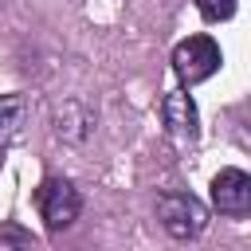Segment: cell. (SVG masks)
Returning a JSON list of instances; mask_svg holds the SVG:
<instances>
[{
    "instance_id": "obj_7",
    "label": "cell",
    "mask_w": 251,
    "mask_h": 251,
    "mask_svg": "<svg viewBox=\"0 0 251 251\" xmlns=\"http://www.w3.org/2000/svg\"><path fill=\"white\" fill-rule=\"evenodd\" d=\"M24 114H27L24 94H0V149H4L8 141L20 137V129H24Z\"/></svg>"
},
{
    "instance_id": "obj_3",
    "label": "cell",
    "mask_w": 251,
    "mask_h": 251,
    "mask_svg": "<svg viewBox=\"0 0 251 251\" xmlns=\"http://www.w3.org/2000/svg\"><path fill=\"white\" fill-rule=\"evenodd\" d=\"M35 204H39V216L47 224V231H63L78 220L82 212V192L75 188V180L67 176H47L35 192Z\"/></svg>"
},
{
    "instance_id": "obj_2",
    "label": "cell",
    "mask_w": 251,
    "mask_h": 251,
    "mask_svg": "<svg viewBox=\"0 0 251 251\" xmlns=\"http://www.w3.org/2000/svg\"><path fill=\"white\" fill-rule=\"evenodd\" d=\"M224 63V51L212 35H188L173 47V71L184 86H196V82H208Z\"/></svg>"
},
{
    "instance_id": "obj_4",
    "label": "cell",
    "mask_w": 251,
    "mask_h": 251,
    "mask_svg": "<svg viewBox=\"0 0 251 251\" xmlns=\"http://www.w3.org/2000/svg\"><path fill=\"white\" fill-rule=\"evenodd\" d=\"M212 208L220 216H251V173L243 169H220L212 176Z\"/></svg>"
},
{
    "instance_id": "obj_9",
    "label": "cell",
    "mask_w": 251,
    "mask_h": 251,
    "mask_svg": "<svg viewBox=\"0 0 251 251\" xmlns=\"http://www.w3.org/2000/svg\"><path fill=\"white\" fill-rule=\"evenodd\" d=\"M196 12L208 24H224V20L235 16V0H196Z\"/></svg>"
},
{
    "instance_id": "obj_6",
    "label": "cell",
    "mask_w": 251,
    "mask_h": 251,
    "mask_svg": "<svg viewBox=\"0 0 251 251\" xmlns=\"http://www.w3.org/2000/svg\"><path fill=\"white\" fill-rule=\"evenodd\" d=\"M55 137H63L67 145H82L90 133H94V126H98V114L82 102V98H67L59 110H55Z\"/></svg>"
},
{
    "instance_id": "obj_1",
    "label": "cell",
    "mask_w": 251,
    "mask_h": 251,
    "mask_svg": "<svg viewBox=\"0 0 251 251\" xmlns=\"http://www.w3.org/2000/svg\"><path fill=\"white\" fill-rule=\"evenodd\" d=\"M157 224L173 235V239H196L208 227V208L204 200H196L192 192H161L157 196Z\"/></svg>"
},
{
    "instance_id": "obj_8",
    "label": "cell",
    "mask_w": 251,
    "mask_h": 251,
    "mask_svg": "<svg viewBox=\"0 0 251 251\" xmlns=\"http://www.w3.org/2000/svg\"><path fill=\"white\" fill-rule=\"evenodd\" d=\"M0 251H35V235L20 224H0Z\"/></svg>"
},
{
    "instance_id": "obj_5",
    "label": "cell",
    "mask_w": 251,
    "mask_h": 251,
    "mask_svg": "<svg viewBox=\"0 0 251 251\" xmlns=\"http://www.w3.org/2000/svg\"><path fill=\"white\" fill-rule=\"evenodd\" d=\"M161 126L176 141H196L200 137V110H196L192 94H184V90L165 94L161 98Z\"/></svg>"
}]
</instances>
